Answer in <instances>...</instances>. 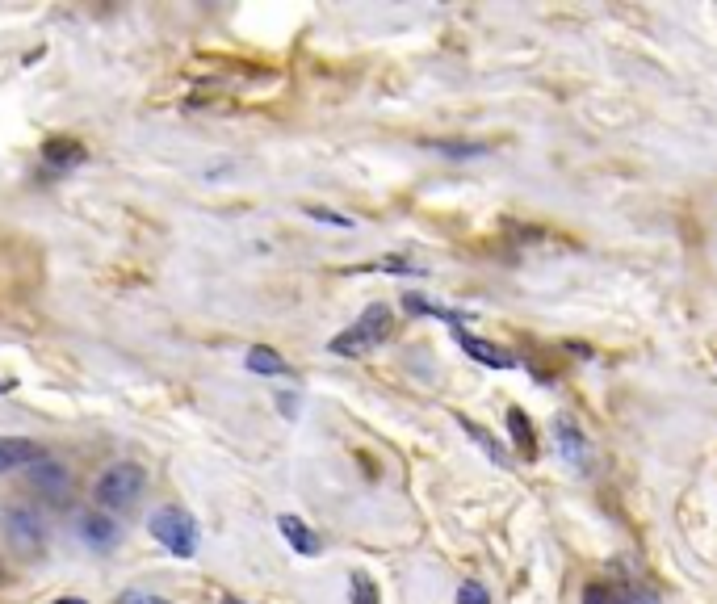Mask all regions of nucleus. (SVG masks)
I'll use <instances>...</instances> for the list:
<instances>
[{
	"mask_svg": "<svg viewBox=\"0 0 717 604\" xmlns=\"http://www.w3.org/2000/svg\"><path fill=\"white\" fill-rule=\"evenodd\" d=\"M147 533L156 537V542H160L168 554H177V558H193V554H198V525H193V516L181 512V508L151 512Z\"/></svg>",
	"mask_w": 717,
	"mask_h": 604,
	"instance_id": "nucleus-1",
	"label": "nucleus"
},
{
	"mask_svg": "<svg viewBox=\"0 0 717 604\" xmlns=\"http://www.w3.org/2000/svg\"><path fill=\"white\" fill-rule=\"evenodd\" d=\"M143 487H147V474H143L139 462H114L97 479L93 495H97L101 508H130L143 495Z\"/></svg>",
	"mask_w": 717,
	"mask_h": 604,
	"instance_id": "nucleus-2",
	"label": "nucleus"
},
{
	"mask_svg": "<svg viewBox=\"0 0 717 604\" xmlns=\"http://www.w3.org/2000/svg\"><path fill=\"white\" fill-rule=\"evenodd\" d=\"M386 336H390V311L382 307V302H374V307H369L349 332H340L328 349L336 357H361V353L374 349V344H382Z\"/></svg>",
	"mask_w": 717,
	"mask_h": 604,
	"instance_id": "nucleus-3",
	"label": "nucleus"
},
{
	"mask_svg": "<svg viewBox=\"0 0 717 604\" xmlns=\"http://www.w3.org/2000/svg\"><path fill=\"white\" fill-rule=\"evenodd\" d=\"M5 525H9V537H13V546L21 554H38L42 550V537H47V529H42L34 508H9Z\"/></svg>",
	"mask_w": 717,
	"mask_h": 604,
	"instance_id": "nucleus-4",
	"label": "nucleus"
},
{
	"mask_svg": "<svg viewBox=\"0 0 717 604\" xmlns=\"http://www.w3.org/2000/svg\"><path fill=\"white\" fill-rule=\"evenodd\" d=\"M554 445H558V453H562V458H567L575 470L588 466V437H583V428H579L571 416H558V420H554Z\"/></svg>",
	"mask_w": 717,
	"mask_h": 604,
	"instance_id": "nucleus-5",
	"label": "nucleus"
},
{
	"mask_svg": "<svg viewBox=\"0 0 717 604\" xmlns=\"http://www.w3.org/2000/svg\"><path fill=\"white\" fill-rule=\"evenodd\" d=\"M458 344L466 349V357H474L478 365H487V370H516V357L508 349H499L491 340H478L470 332H458Z\"/></svg>",
	"mask_w": 717,
	"mask_h": 604,
	"instance_id": "nucleus-6",
	"label": "nucleus"
},
{
	"mask_svg": "<svg viewBox=\"0 0 717 604\" xmlns=\"http://www.w3.org/2000/svg\"><path fill=\"white\" fill-rule=\"evenodd\" d=\"M80 537H84V546L89 550H114L118 546V525L110 521V516H101V512H84L80 516Z\"/></svg>",
	"mask_w": 717,
	"mask_h": 604,
	"instance_id": "nucleus-7",
	"label": "nucleus"
},
{
	"mask_svg": "<svg viewBox=\"0 0 717 604\" xmlns=\"http://www.w3.org/2000/svg\"><path fill=\"white\" fill-rule=\"evenodd\" d=\"M38 458H47V453H42V445L21 441V437H0V474H5V470H26V466H34Z\"/></svg>",
	"mask_w": 717,
	"mask_h": 604,
	"instance_id": "nucleus-8",
	"label": "nucleus"
},
{
	"mask_svg": "<svg viewBox=\"0 0 717 604\" xmlns=\"http://www.w3.org/2000/svg\"><path fill=\"white\" fill-rule=\"evenodd\" d=\"M277 529L286 533L290 550H298L302 558H315V554H323V542H319V533H315L311 525H302L298 516H281V521H277Z\"/></svg>",
	"mask_w": 717,
	"mask_h": 604,
	"instance_id": "nucleus-9",
	"label": "nucleus"
},
{
	"mask_svg": "<svg viewBox=\"0 0 717 604\" xmlns=\"http://www.w3.org/2000/svg\"><path fill=\"white\" fill-rule=\"evenodd\" d=\"M583 604H659L650 592H621L613 584H588L583 588Z\"/></svg>",
	"mask_w": 717,
	"mask_h": 604,
	"instance_id": "nucleus-10",
	"label": "nucleus"
},
{
	"mask_svg": "<svg viewBox=\"0 0 717 604\" xmlns=\"http://www.w3.org/2000/svg\"><path fill=\"white\" fill-rule=\"evenodd\" d=\"M30 483H34V491L63 495V491H68V470H63L59 462H51V458H38L34 470H30Z\"/></svg>",
	"mask_w": 717,
	"mask_h": 604,
	"instance_id": "nucleus-11",
	"label": "nucleus"
},
{
	"mask_svg": "<svg viewBox=\"0 0 717 604\" xmlns=\"http://www.w3.org/2000/svg\"><path fill=\"white\" fill-rule=\"evenodd\" d=\"M248 370L260 374V378H281V374H290V365L277 349H269V344H252L248 349Z\"/></svg>",
	"mask_w": 717,
	"mask_h": 604,
	"instance_id": "nucleus-12",
	"label": "nucleus"
},
{
	"mask_svg": "<svg viewBox=\"0 0 717 604\" xmlns=\"http://www.w3.org/2000/svg\"><path fill=\"white\" fill-rule=\"evenodd\" d=\"M403 307H407L411 315H437V319L453 323V328H458V332H462V323H470V319H474L470 311H453V307H441V302H428V298H420V294H407V298H403Z\"/></svg>",
	"mask_w": 717,
	"mask_h": 604,
	"instance_id": "nucleus-13",
	"label": "nucleus"
},
{
	"mask_svg": "<svg viewBox=\"0 0 717 604\" xmlns=\"http://www.w3.org/2000/svg\"><path fill=\"white\" fill-rule=\"evenodd\" d=\"M89 151H84V143L76 139H47L42 143V160H47L51 168H68V164H80Z\"/></svg>",
	"mask_w": 717,
	"mask_h": 604,
	"instance_id": "nucleus-14",
	"label": "nucleus"
},
{
	"mask_svg": "<svg viewBox=\"0 0 717 604\" xmlns=\"http://www.w3.org/2000/svg\"><path fill=\"white\" fill-rule=\"evenodd\" d=\"M508 428H512V441H516V449H520V458H525V462H537L533 424H529V416L520 412V407H508Z\"/></svg>",
	"mask_w": 717,
	"mask_h": 604,
	"instance_id": "nucleus-15",
	"label": "nucleus"
},
{
	"mask_svg": "<svg viewBox=\"0 0 717 604\" xmlns=\"http://www.w3.org/2000/svg\"><path fill=\"white\" fill-rule=\"evenodd\" d=\"M458 424L466 428V437H470V441H474L478 449H487V458H491L495 466H512L508 449H504V445H495V441H491V433H487V428H478V424H474V420H466V416H458Z\"/></svg>",
	"mask_w": 717,
	"mask_h": 604,
	"instance_id": "nucleus-16",
	"label": "nucleus"
},
{
	"mask_svg": "<svg viewBox=\"0 0 717 604\" xmlns=\"http://www.w3.org/2000/svg\"><path fill=\"white\" fill-rule=\"evenodd\" d=\"M349 588H353V604H378V588H374V579H369L365 571H353Z\"/></svg>",
	"mask_w": 717,
	"mask_h": 604,
	"instance_id": "nucleus-17",
	"label": "nucleus"
},
{
	"mask_svg": "<svg viewBox=\"0 0 717 604\" xmlns=\"http://www.w3.org/2000/svg\"><path fill=\"white\" fill-rule=\"evenodd\" d=\"M432 151H441V156H458V160H470V156H483V143H428Z\"/></svg>",
	"mask_w": 717,
	"mask_h": 604,
	"instance_id": "nucleus-18",
	"label": "nucleus"
},
{
	"mask_svg": "<svg viewBox=\"0 0 717 604\" xmlns=\"http://www.w3.org/2000/svg\"><path fill=\"white\" fill-rule=\"evenodd\" d=\"M458 604H491V592L478 584V579H466V584L458 588Z\"/></svg>",
	"mask_w": 717,
	"mask_h": 604,
	"instance_id": "nucleus-19",
	"label": "nucleus"
},
{
	"mask_svg": "<svg viewBox=\"0 0 717 604\" xmlns=\"http://www.w3.org/2000/svg\"><path fill=\"white\" fill-rule=\"evenodd\" d=\"M118 604H172V600L151 596V592H122V600H118Z\"/></svg>",
	"mask_w": 717,
	"mask_h": 604,
	"instance_id": "nucleus-20",
	"label": "nucleus"
},
{
	"mask_svg": "<svg viewBox=\"0 0 717 604\" xmlns=\"http://www.w3.org/2000/svg\"><path fill=\"white\" fill-rule=\"evenodd\" d=\"M311 219L332 223V227H353V219H344V214H332V210H311Z\"/></svg>",
	"mask_w": 717,
	"mask_h": 604,
	"instance_id": "nucleus-21",
	"label": "nucleus"
},
{
	"mask_svg": "<svg viewBox=\"0 0 717 604\" xmlns=\"http://www.w3.org/2000/svg\"><path fill=\"white\" fill-rule=\"evenodd\" d=\"M55 604H84V600H76V596H63V600H55Z\"/></svg>",
	"mask_w": 717,
	"mask_h": 604,
	"instance_id": "nucleus-22",
	"label": "nucleus"
},
{
	"mask_svg": "<svg viewBox=\"0 0 717 604\" xmlns=\"http://www.w3.org/2000/svg\"><path fill=\"white\" fill-rule=\"evenodd\" d=\"M0 584H5V567H0Z\"/></svg>",
	"mask_w": 717,
	"mask_h": 604,
	"instance_id": "nucleus-23",
	"label": "nucleus"
},
{
	"mask_svg": "<svg viewBox=\"0 0 717 604\" xmlns=\"http://www.w3.org/2000/svg\"><path fill=\"white\" fill-rule=\"evenodd\" d=\"M227 604H239V600H227Z\"/></svg>",
	"mask_w": 717,
	"mask_h": 604,
	"instance_id": "nucleus-24",
	"label": "nucleus"
}]
</instances>
